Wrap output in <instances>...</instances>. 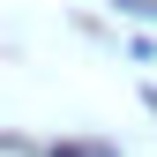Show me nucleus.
Masks as SVG:
<instances>
[{
    "label": "nucleus",
    "mask_w": 157,
    "mask_h": 157,
    "mask_svg": "<svg viewBox=\"0 0 157 157\" xmlns=\"http://www.w3.org/2000/svg\"><path fill=\"white\" fill-rule=\"evenodd\" d=\"M112 8H120V15H135V23H150V30H157V0H112Z\"/></svg>",
    "instance_id": "nucleus-1"
},
{
    "label": "nucleus",
    "mask_w": 157,
    "mask_h": 157,
    "mask_svg": "<svg viewBox=\"0 0 157 157\" xmlns=\"http://www.w3.org/2000/svg\"><path fill=\"white\" fill-rule=\"evenodd\" d=\"M52 157H112L105 142H52Z\"/></svg>",
    "instance_id": "nucleus-2"
}]
</instances>
